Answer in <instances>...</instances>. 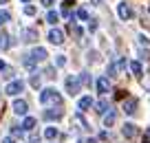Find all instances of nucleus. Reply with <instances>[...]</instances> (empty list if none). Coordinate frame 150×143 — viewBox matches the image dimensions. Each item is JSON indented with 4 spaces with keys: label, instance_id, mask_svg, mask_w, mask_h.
Instances as JSON below:
<instances>
[{
    "label": "nucleus",
    "instance_id": "1",
    "mask_svg": "<svg viewBox=\"0 0 150 143\" xmlns=\"http://www.w3.org/2000/svg\"><path fill=\"white\" fill-rule=\"evenodd\" d=\"M47 55H49L47 49L38 46V49H33V51L29 53V57H24V66H27V68H33L38 62H44V60H47Z\"/></svg>",
    "mask_w": 150,
    "mask_h": 143
},
{
    "label": "nucleus",
    "instance_id": "2",
    "mask_svg": "<svg viewBox=\"0 0 150 143\" xmlns=\"http://www.w3.org/2000/svg\"><path fill=\"white\" fill-rule=\"evenodd\" d=\"M40 101H42L44 106H49V104L60 106L62 104V95L55 90V88H47V90H42V95H40Z\"/></svg>",
    "mask_w": 150,
    "mask_h": 143
},
{
    "label": "nucleus",
    "instance_id": "3",
    "mask_svg": "<svg viewBox=\"0 0 150 143\" xmlns=\"http://www.w3.org/2000/svg\"><path fill=\"white\" fill-rule=\"evenodd\" d=\"M66 90H69V95L73 97V95H77L80 92V77H66Z\"/></svg>",
    "mask_w": 150,
    "mask_h": 143
},
{
    "label": "nucleus",
    "instance_id": "4",
    "mask_svg": "<svg viewBox=\"0 0 150 143\" xmlns=\"http://www.w3.org/2000/svg\"><path fill=\"white\" fill-rule=\"evenodd\" d=\"M24 90V82H20V79H13V82L7 84V95H18V92Z\"/></svg>",
    "mask_w": 150,
    "mask_h": 143
},
{
    "label": "nucleus",
    "instance_id": "5",
    "mask_svg": "<svg viewBox=\"0 0 150 143\" xmlns=\"http://www.w3.org/2000/svg\"><path fill=\"white\" fill-rule=\"evenodd\" d=\"M137 104H139V101H137L135 97H130V99H126V101L122 104V110L126 112V115H135V112H137Z\"/></svg>",
    "mask_w": 150,
    "mask_h": 143
},
{
    "label": "nucleus",
    "instance_id": "6",
    "mask_svg": "<svg viewBox=\"0 0 150 143\" xmlns=\"http://www.w3.org/2000/svg\"><path fill=\"white\" fill-rule=\"evenodd\" d=\"M117 11H119V18H122V20H130L132 18V9H130L128 2H119Z\"/></svg>",
    "mask_w": 150,
    "mask_h": 143
},
{
    "label": "nucleus",
    "instance_id": "7",
    "mask_svg": "<svg viewBox=\"0 0 150 143\" xmlns=\"http://www.w3.org/2000/svg\"><path fill=\"white\" fill-rule=\"evenodd\" d=\"M49 42H51V44H62V42H64V33H62L60 29H51V31H49Z\"/></svg>",
    "mask_w": 150,
    "mask_h": 143
},
{
    "label": "nucleus",
    "instance_id": "8",
    "mask_svg": "<svg viewBox=\"0 0 150 143\" xmlns=\"http://www.w3.org/2000/svg\"><path fill=\"white\" fill-rule=\"evenodd\" d=\"M27 110H29V106H27L24 99H16L13 101V112L16 115H27Z\"/></svg>",
    "mask_w": 150,
    "mask_h": 143
},
{
    "label": "nucleus",
    "instance_id": "9",
    "mask_svg": "<svg viewBox=\"0 0 150 143\" xmlns=\"http://www.w3.org/2000/svg\"><path fill=\"white\" fill-rule=\"evenodd\" d=\"M97 90H99V95H106V92L110 90V82H108V77H99L97 79Z\"/></svg>",
    "mask_w": 150,
    "mask_h": 143
},
{
    "label": "nucleus",
    "instance_id": "10",
    "mask_svg": "<svg viewBox=\"0 0 150 143\" xmlns=\"http://www.w3.org/2000/svg\"><path fill=\"white\" fill-rule=\"evenodd\" d=\"M122 134H124L126 139H132V137L137 134V128H135V123H126V125L122 128Z\"/></svg>",
    "mask_w": 150,
    "mask_h": 143
},
{
    "label": "nucleus",
    "instance_id": "11",
    "mask_svg": "<svg viewBox=\"0 0 150 143\" xmlns=\"http://www.w3.org/2000/svg\"><path fill=\"white\" fill-rule=\"evenodd\" d=\"M95 110H97L99 115H104L106 110H110V104H108V99H106V97H104V99H99V101L95 104Z\"/></svg>",
    "mask_w": 150,
    "mask_h": 143
},
{
    "label": "nucleus",
    "instance_id": "12",
    "mask_svg": "<svg viewBox=\"0 0 150 143\" xmlns=\"http://www.w3.org/2000/svg\"><path fill=\"white\" fill-rule=\"evenodd\" d=\"M62 117V108H55V110H44V119H49V121H53V119H60Z\"/></svg>",
    "mask_w": 150,
    "mask_h": 143
},
{
    "label": "nucleus",
    "instance_id": "13",
    "mask_svg": "<svg viewBox=\"0 0 150 143\" xmlns=\"http://www.w3.org/2000/svg\"><path fill=\"white\" fill-rule=\"evenodd\" d=\"M93 104H95V101H93L91 97H82L80 101H77V108H80V112H84V110H88Z\"/></svg>",
    "mask_w": 150,
    "mask_h": 143
},
{
    "label": "nucleus",
    "instance_id": "14",
    "mask_svg": "<svg viewBox=\"0 0 150 143\" xmlns=\"http://www.w3.org/2000/svg\"><path fill=\"white\" fill-rule=\"evenodd\" d=\"M115 119H117V112H115V110H108V115L104 117V125H106V128H110V125L115 123Z\"/></svg>",
    "mask_w": 150,
    "mask_h": 143
},
{
    "label": "nucleus",
    "instance_id": "15",
    "mask_svg": "<svg viewBox=\"0 0 150 143\" xmlns=\"http://www.w3.org/2000/svg\"><path fill=\"white\" fill-rule=\"evenodd\" d=\"M71 5H73V0H64L62 2V15L64 18H71Z\"/></svg>",
    "mask_w": 150,
    "mask_h": 143
},
{
    "label": "nucleus",
    "instance_id": "16",
    "mask_svg": "<svg viewBox=\"0 0 150 143\" xmlns=\"http://www.w3.org/2000/svg\"><path fill=\"white\" fill-rule=\"evenodd\" d=\"M47 22L49 24H57L60 22V13H57V11H49L47 13Z\"/></svg>",
    "mask_w": 150,
    "mask_h": 143
},
{
    "label": "nucleus",
    "instance_id": "17",
    "mask_svg": "<svg viewBox=\"0 0 150 143\" xmlns=\"http://www.w3.org/2000/svg\"><path fill=\"white\" fill-rule=\"evenodd\" d=\"M35 128V119L33 117H27V119L22 121V130H33Z\"/></svg>",
    "mask_w": 150,
    "mask_h": 143
},
{
    "label": "nucleus",
    "instance_id": "18",
    "mask_svg": "<svg viewBox=\"0 0 150 143\" xmlns=\"http://www.w3.org/2000/svg\"><path fill=\"white\" fill-rule=\"evenodd\" d=\"M130 70L135 73V77H141V75H144L141 73V64L139 62H130Z\"/></svg>",
    "mask_w": 150,
    "mask_h": 143
},
{
    "label": "nucleus",
    "instance_id": "19",
    "mask_svg": "<svg viewBox=\"0 0 150 143\" xmlns=\"http://www.w3.org/2000/svg\"><path fill=\"white\" fill-rule=\"evenodd\" d=\"M35 35H38V33H35V29H29V31L24 33V40H27V42H35V40H38Z\"/></svg>",
    "mask_w": 150,
    "mask_h": 143
},
{
    "label": "nucleus",
    "instance_id": "20",
    "mask_svg": "<svg viewBox=\"0 0 150 143\" xmlns=\"http://www.w3.org/2000/svg\"><path fill=\"white\" fill-rule=\"evenodd\" d=\"M9 20H11V13H9V11H0V27H2L5 22H9Z\"/></svg>",
    "mask_w": 150,
    "mask_h": 143
},
{
    "label": "nucleus",
    "instance_id": "21",
    "mask_svg": "<svg viewBox=\"0 0 150 143\" xmlns=\"http://www.w3.org/2000/svg\"><path fill=\"white\" fill-rule=\"evenodd\" d=\"M44 137H47V139H55L57 137V130L55 128H47V130H44Z\"/></svg>",
    "mask_w": 150,
    "mask_h": 143
},
{
    "label": "nucleus",
    "instance_id": "22",
    "mask_svg": "<svg viewBox=\"0 0 150 143\" xmlns=\"http://www.w3.org/2000/svg\"><path fill=\"white\" fill-rule=\"evenodd\" d=\"M0 46H2V49H7V46H9V35H7V33H2V35H0Z\"/></svg>",
    "mask_w": 150,
    "mask_h": 143
},
{
    "label": "nucleus",
    "instance_id": "23",
    "mask_svg": "<svg viewBox=\"0 0 150 143\" xmlns=\"http://www.w3.org/2000/svg\"><path fill=\"white\" fill-rule=\"evenodd\" d=\"M77 18L80 20H88V11L86 9H77Z\"/></svg>",
    "mask_w": 150,
    "mask_h": 143
},
{
    "label": "nucleus",
    "instance_id": "24",
    "mask_svg": "<svg viewBox=\"0 0 150 143\" xmlns=\"http://www.w3.org/2000/svg\"><path fill=\"white\" fill-rule=\"evenodd\" d=\"M71 31H73V35H75V37H80V35H82V29L77 27V24H71Z\"/></svg>",
    "mask_w": 150,
    "mask_h": 143
},
{
    "label": "nucleus",
    "instance_id": "25",
    "mask_svg": "<svg viewBox=\"0 0 150 143\" xmlns=\"http://www.w3.org/2000/svg\"><path fill=\"white\" fill-rule=\"evenodd\" d=\"M24 13H27V15H35V7H33V5H27V7H24Z\"/></svg>",
    "mask_w": 150,
    "mask_h": 143
},
{
    "label": "nucleus",
    "instance_id": "26",
    "mask_svg": "<svg viewBox=\"0 0 150 143\" xmlns=\"http://www.w3.org/2000/svg\"><path fill=\"white\" fill-rule=\"evenodd\" d=\"M31 86L33 88H40V77H38V75H33V77H31Z\"/></svg>",
    "mask_w": 150,
    "mask_h": 143
},
{
    "label": "nucleus",
    "instance_id": "27",
    "mask_svg": "<svg viewBox=\"0 0 150 143\" xmlns=\"http://www.w3.org/2000/svg\"><path fill=\"white\" fill-rule=\"evenodd\" d=\"M55 64H57V66H64V64H66V57H64V55H57Z\"/></svg>",
    "mask_w": 150,
    "mask_h": 143
},
{
    "label": "nucleus",
    "instance_id": "28",
    "mask_svg": "<svg viewBox=\"0 0 150 143\" xmlns=\"http://www.w3.org/2000/svg\"><path fill=\"white\" fill-rule=\"evenodd\" d=\"M139 44H141V46H148V44H150V40H148L146 35H139Z\"/></svg>",
    "mask_w": 150,
    "mask_h": 143
},
{
    "label": "nucleus",
    "instance_id": "29",
    "mask_svg": "<svg viewBox=\"0 0 150 143\" xmlns=\"http://www.w3.org/2000/svg\"><path fill=\"white\" fill-rule=\"evenodd\" d=\"M11 132H13V137H20V139H22V128H13Z\"/></svg>",
    "mask_w": 150,
    "mask_h": 143
},
{
    "label": "nucleus",
    "instance_id": "30",
    "mask_svg": "<svg viewBox=\"0 0 150 143\" xmlns=\"http://www.w3.org/2000/svg\"><path fill=\"white\" fill-rule=\"evenodd\" d=\"M144 143H150V128L144 132Z\"/></svg>",
    "mask_w": 150,
    "mask_h": 143
},
{
    "label": "nucleus",
    "instance_id": "31",
    "mask_svg": "<svg viewBox=\"0 0 150 143\" xmlns=\"http://www.w3.org/2000/svg\"><path fill=\"white\" fill-rule=\"evenodd\" d=\"M53 2H55V0H42V5H44V7H51Z\"/></svg>",
    "mask_w": 150,
    "mask_h": 143
},
{
    "label": "nucleus",
    "instance_id": "32",
    "mask_svg": "<svg viewBox=\"0 0 150 143\" xmlns=\"http://www.w3.org/2000/svg\"><path fill=\"white\" fill-rule=\"evenodd\" d=\"M5 143H16V141H13V137H7V139H5Z\"/></svg>",
    "mask_w": 150,
    "mask_h": 143
},
{
    "label": "nucleus",
    "instance_id": "33",
    "mask_svg": "<svg viewBox=\"0 0 150 143\" xmlns=\"http://www.w3.org/2000/svg\"><path fill=\"white\" fill-rule=\"evenodd\" d=\"M5 68H7V66H5V62L0 60V70H5Z\"/></svg>",
    "mask_w": 150,
    "mask_h": 143
},
{
    "label": "nucleus",
    "instance_id": "34",
    "mask_svg": "<svg viewBox=\"0 0 150 143\" xmlns=\"http://www.w3.org/2000/svg\"><path fill=\"white\" fill-rule=\"evenodd\" d=\"M84 143H97V141H95V139H88V141H84Z\"/></svg>",
    "mask_w": 150,
    "mask_h": 143
},
{
    "label": "nucleus",
    "instance_id": "35",
    "mask_svg": "<svg viewBox=\"0 0 150 143\" xmlns=\"http://www.w3.org/2000/svg\"><path fill=\"white\" fill-rule=\"evenodd\" d=\"M99 2H102V0H93V5H99Z\"/></svg>",
    "mask_w": 150,
    "mask_h": 143
},
{
    "label": "nucleus",
    "instance_id": "36",
    "mask_svg": "<svg viewBox=\"0 0 150 143\" xmlns=\"http://www.w3.org/2000/svg\"><path fill=\"white\" fill-rule=\"evenodd\" d=\"M5 2H7V0H0V5H5Z\"/></svg>",
    "mask_w": 150,
    "mask_h": 143
},
{
    "label": "nucleus",
    "instance_id": "37",
    "mask_svg": "<svg viewBox=\"0 0 150 143\" xmlns=\"http://www.w3.org/2000/svg\"><path fill=\"white\" fill-rule=\"evenodd\" d=\"M22 2H31V0H22Z\"/></svg>",
    "mask_w": 150,
    "mask_h": 143
}]
</instances>
